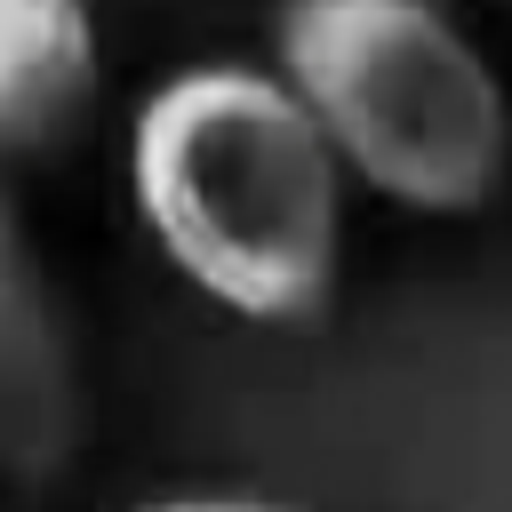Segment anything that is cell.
I'll use <instances>...</instances> for the list:
<instances>
[{
    "label": "cell",
    "instance_id": "obj_3",
    "mask_svg": "<svg viewBox=\"0 0 512 512\" xmlns=\"http://www.w3.org/2000/svg\"><path fill=\"white\" fill-rule=\"evenodd\" d=\"M80 440V368L40 264V240L0 184V480L32 488L72 464Z\"/></svg>",
    "mask_w": 512,
    "mask_h": 512
},
{
    "label": "cell",
    "instance_id": "obj_4",
    "mask_svg": "<svg viewBox=\"0 0 512 512\" xmlns=\"http://www.w3.org/2000/svg\"><path fill=\"white\" fill-rule=\"evenodd\" d=\"M104 40L88 0H0V160L48 152L96 104Z\"/></svg>",
    "mask_w": 512,
    "mask_h": 512
},
{
    "label": "cell",
    "instance_id": "obj_5",
    "mask_svg": "<svg viewBox=\"0 0 512 512\" xmlns=\"http://www.w3.org/2000/svg\"><path fill=\"white\" fill-rule=\"evenodd\" d=\"M136 512H296L280 496H240V488H200V496H152Z\"/></svg>",
    "mask_w": 512,
    "mask_h": 512
},
{
    "label": "cell",
    "instance_id": "obj_2",
    "mask_svg": "<svg viewBox=\"0 0 512 512\" xmlns=\"http://www.w3.org/2000/svg\"><path fill=\"white\" fill-rule=\"evenodd\" d=\"M272 64L392 208L472 216L512 168V96L440 0H280Z\"/></svg>",
    "mask_w": 512,
    "mask_h": 512
},
{
    "label": "cell",
    "instance_id": "obj_1",
    "mask_svg": "<svg viewBox=\"0 0 512 512\" xmlns=\"http://www.w3.org/2000/svg\"><path fill=\"white\" fill-rule=\"evenodd\" d=\"M344 160L280 64H184L128 120V208L216 312L304 328L344 272Z\"/></svg>",
    "mask_w": 512,
    "mask_h": 512
}]
</instances>
